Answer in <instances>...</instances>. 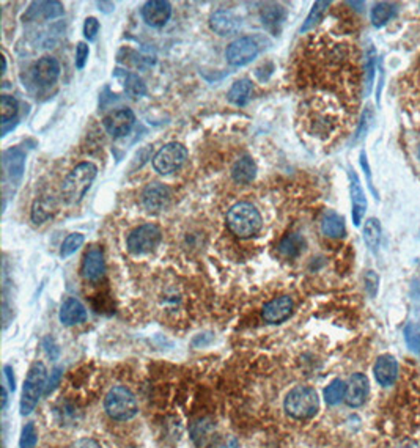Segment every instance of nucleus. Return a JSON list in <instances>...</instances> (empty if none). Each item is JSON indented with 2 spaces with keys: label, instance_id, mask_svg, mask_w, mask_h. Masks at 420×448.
Returning a JSON list of instances; mask_svg holds the SVG:
<instances>
[{
  "label": "nucleus",
  "instance_id": "f257e3e1",
  "mask_svg": "<svg viewBox=\"0 0 420 448\" xmlns=\"http://www.w3.org/2000/svg\"><path fill=\"white\" fill-rule=\"evenodd\" d=\"M227 225L238 238L247 239L261 230L263 219L260 211L252 203L239 202L227 212Z\"/></svg>",
  "mask_w": 420,
  "mask_h": 448
},
{
  "label": "nucleus",
  "instance_id": "f03ea898",
  "mask_svg": "<svg viewBox=\"0 0 420 448\" xmlns=\"http://www.w3.org/2000/svg\"><path fill=\"white\" fill-rule=\"evenodd\" d=\"M98 168L91 162H81L71 170L62 186L63 200L68 205H77L87 194L91 183L95 181Z\"/></svg>",
  "mask_w": 420,
  "mask_h": 448
},
{
  "label": "nucleus",
  "instance_id": "7ed1b4c3",
  "mask_svg": "<svg viewBox=\"0 0 420 448\" xmlns=\"http://www.w3.org/2000/svg\"><path fill=\"white\" fill-rule=\"evenodd\" d=\"M319 409L318 394L312 387H295L285 398V410L296 420H307L317 414Z\"/></svg>",
  "mask_w": 420,
  "mask_h": 448
},
{
  "label": "nucleus",
  "instance_id": "20e7f679",
  "mask_svg": "<svg viewBox=\"0 0 420 448\" xmlns=\"http://www.w3.org/2000/svg\"><path fill=\"white\" fill-rule=\"evenodd\" d=\"M104 408L108 415L118 422L131 420L137 415L139 410L136 396L132 395L130 389L123 386H115L109 390L104 400Z\"/></svg>",
  "mask_w": 420,
  "mask_h": 448
},
{
  "label": "nucleus",
  "instance_id": "39448f33",
  "mask_svg": "<svg viewBox=\"0 0 420 448\" xmlns=\"http://www.w3.org/2000/svg\"><path fill=\"white\" fill-rule=\"evenodd\" d=\"M46 378L47 369L45 364H41V362L33 364L24 382L23 395H21V414L23 415H28L35 408H37L40 398L45 395L47 384Z\"/></svg>",
  "mask_w": 420,
  "mask_h": 448
},
{
  "label": "nucleus",
  "instance_id": "423d86ee",
  "mask_svg": "<svg viewBox=\"0 0 420 448\" xmlns=\"http://www.w3.org/2000/svg\"><path fill=\"white\" fill-rule=\"evenodd\" d=\"M162 239V233L159 226L153 224L140 225L134 229L130 236H127V251L134 255H144L148 252H153L159 246Z\"/></svg>",
  "mask_w": 420,
  "mask_h": 448
},
{
  "label": "nucleus",
  "instance_id": "0eeeda50",
  "mask_svg": "<svg viewBox=\"0 0 420 448\" xmlns=\"http://www.w3.org/2000/svg\"><path fill=\"white\" fill-rule=\"evenodd\" d=\"M188 159V149L181 144H172L164 145L156 156L153 158V167L161 175H170L176 172L184 162Z\"/></svg>",
  "mask_w": 420,
  "mask_h": 448
},
{
  "label": "nucleus",
  "instance_id": "6e6552de",
  "mask_svg": "<svg viewBox=\"0 0 420 448\" xmlns=\"http://www.w3.org/2000/svg\"><path fill=\"white\" fill-rule=\"evenodd\" d=\"M260 52L259 45L255 40L249 37H241L230 42V46L225 51V59L233 67H244L247 63L257 59Z\"/></svg>",
  "mask_w": 420,
  "mask_h": 448
},
{
  "label": "nucleus",
  "instance_id": "1a4fd4ad",
  "mask_svg": "<svg viewBox=\"0 0 420 448\" xmlns=\"http://www.w3.org/2000/svg\"><path fill=\"white\" fill-rule=\"evenodd\" d=\"M134 123H136V115H134V112L131 109L113 110L103 120L104 130L108 131L109 136H112L113 139L127 136L134 127Z\"/></svg>",
  "mask_w": 420,
  "mask_h": 448
},
{
  "label": "nucleus",
  "instance_id": "9d476101",
  "mask_svg": "<svg viewBox=\"0 0 420 448\" xmlns=\"http://www.w3.org/2000/svg\"><path fill=\"white\" fill-rule=\"evenodd\" d=\"M60 76V63L51 55H45L32 68V79L40 87H51Z\"/></svg>",
  "mask_w": 420,
  "mask_h": 448
},
{
  "label": "nucleus",
  "instance_id": "9b49d317",
  "mask_svg": "<svg viewBox=\"0 0 420 448\" xmlns=\"http://www.w3.org/2000/svg\"><path fill=\"white\" fill-rule=\"evenodd\" d=\"M170 189L161 183H152L142 192V203L149 212H161L170 203Z\"/></svg>",
  "mask_w": 420,
  "mask_h": 448
},
{
  "label": "nucleus",
  "instance_id": "f8f14e48",
  "mask_svg": "<svg viewBox=\"0 0 420 448\" xmlns=\"http://www.w3.org/2000/svg\"><path fill=\"white\" fill-rule=\"evenodd\" d=\"M172 16V5L167 0H152L142 6V18L149 27L161 28Z\"/></svg>",
  "mask_w": 420,
  "mask_h": 448
},
{
  "label": "nucleus",
  "instance_id": "ddd939ff",
  "mask_svg": "<svg viewBox=\"0 0 420 448\" xmlns=\"http://www.w3.org/2000/svg\"><path fill=\"white\" fill-rule=\"evenodd\" d=\"M293 299L290 296H280L276 297L273 301H269L263 307L261 316L269 324H279L283 323L285 319H288L291 313H293Z\"/></svg>",
  "mask_w": 420,
  "mask_h": 448
},
{
  "label": "nucleus",
  "instance_id": "4468645a",
  "mask_svg": "<svg viewBox=\"0 0 420 448\" xmlns=\"http://www.w3.org/2000/svg\"><path fill=\"white\" fill-rule=\"evenodd\" d=\"M210 25L220 37H230L241 28V18L232 10L220 8L211 14Z\"/></svg>",
  "mask_w": 420,
  "mask_h": 448
},
{
  "label": "nucleus",
  "instance_id": "2eb2a0df",
  "mask_svg": "<svg viewBox=\"0 0 420 448\" xmlns=\"http://www.w3.org/2000/svg\"><path fill=\"white\" fill-rule=\"evenodd\" d=\"M370 394V382L365 374L356 373L346 384V395L345 401L348 406L359 408L367 401Z\"/></svg>",
  "mask_w": 420,
  "mask_h": 448
},
{
  "label": "nucleus",
  "instance_id": "dca6fc26",
  "mask_svg": "<svg viewBox=\"0 0 420 448\" xmlns=\"http://www.w3.org/2000/svg\"><path fill=\"white\" fill-rule=\"evenodd\" d=\"M2 166L5 176H8L11 183L21 181L25 170V153L21 148L5 149L2 154Z\"/></svg>",
  "mask_w": 420,
  "mask_h": 448
},
{
  "label": "nucleus",
  "instance_id": "f3484780",
  "mask_svg": "<svg viewBox=\"0 0 420 448\" xmlns=\"http://www.w3.org/2000/svg\"><path fill=\"white\" fill-rule=\"evenodd\" d=\"M106 272L104 253L99 247H91L82 261V277L89 282H98Z\"/></svg>",
  "mask_w": 420,
  "mask_h": 448
},
{
  "label": "nucleus",
  "instance_id": "a211bd4d",
  "mask_svg": "<svg viewBox=\"0 0 420 448\" xmlns=\"http://www.w3.org/2000/svg\"><path fill=\"white\" fill-rule=\"evenodd\" d=\"M375 378L378 381V384H381L382 387H390L397 379V373H398V364L394 355L390 354H384L381 357H378L375 364Z\"/></svg>",
  "mask_w": 420,
  "mask_h": 448
},
{
  "label": "nucleus",
  "instance_id": "6ab92c4d",
  "mask_svg": "<svg viewBox=\"0 0 420 448\" xmlns=\"http://www.w3.org/2000/svg\"><path fill=\"white\" fill-rule=\"evenodd\" d=\"M65 13L60 2H33L24 14V21H38V19H55Z\"/></svg>",
  "mask_w": 420,
  "mask_h": 448
},
{
  "label": "nucleus",
  "instance_id": "aec40b11",
  "mask_svg": "<svg viewBox=\"0 0 420 448\" xmlns=\"http://www.w3.org/2000/svg\"><path fill=\"white\" fill-rule=\"evenodd\" d=\"M350 190H351V202H353V222L356 226H359L362 219L365 216L367 209V198L362 186L359 183V178L354 172H350Z\"/></svg>",
  "mask_w": 420,
  "mask_h": 448
},
{
  "label": "nucleus",
  "instance_id": "412c9836",
  "mask_svg": "<svg viewBox=\"0 0 420 448\" xmlns=\"http://www.w3.org/2000/svg\"><path fill=\"white\" fill-rule=\"evenodd\" d=\"M60 323L65 326H76L84 323L87 319V310L84 305L74 297L67 299L60 309Z\"/></svg>",
  "mask_w": 420,
  "mask_h": 448
},
{
  "label": "nucleus",
  "instance_id": "4be33fe9",
  "mask_svg": "<svg viewBox=\"0 0 420 448\" xmlns=\"http://www.w3.org/2000/svg\"><path fill=\"white\" fill-rule=\"evenodd\" d=\"M113 77L122 82L125 91L131 98H140L147 95L145 84L137 74L130 73V71H126V69L117 68L115 71H113Z\"/></svg>",
  "mask_w": 420,
  "mask_h": 448
},
{
  "label": "nucleus",
  "instance_id": "5701e85b",
  "mask_svg": "<svg viewBox=\"0 0 420 448\" xmlns=\"http://www.w3.org/2000/svg\"><path fill=\"white\" fill-rule=\"evenodd\" d=\"M257 176V163L251 156H243V158L234 162L232 168V178L239 184H247L255 180Z\"/></svg>",
  "mask_w": 420,
  "mask_h": 448
},
{
  "label": "nucleus",
  "instance_id": "b1692460",
  "mask_svg": "<svg viewBox=\"0 0 420 448\" xmlns=\"http://www.w3.org/2000/svg\"><path fill=\"white\" fill-rule=\"evenodd\" d=\"M322 231L327 238H341L345 234V219L336 211H327L322 220Z\"/></svg>",
  "mask_w": 420,
  "mask_h": 448
},
{
  "label": "nucleus",
  "instance_id": "393cba45",
  "mask_svg": "<svg viewBox=\"0 0 420 448\" xmlns=\"http://www.w3.org/2000/svg\"><path fill=\"white\" fill-rule=\"evenodd\" d=\"M304 247H305V241L301 234L290 233L280 241L279 247L277 248H279V252H280V255H283V257L296 258L297 255H301V252L304 251Z\"/></svg>",
  "mask_w": 420,
  "mask_h": 448
},
{
  "label": "nucleus",
  "instance_id": "a878e982",
  "mask_svg": "<svg viewBox=\"0 0 420 448\" xmlns=\"http://www.w3.org/2000/svg\"><path fill=\"white\" fill-rule=\"evenodd\" d=\"M252 95V82L249 79H239L229 90V101L234 105H246Z\"/></svg>",
  "mask_w": 420,
  "mask_h": 448
},
{
  "label": "nucleus",
  "instance_id": "bb28decb",
  "mask_svg": "<svg viewBox=\"0 0 420 448\" xmlns=\"http://www.w3.org/2000/svg\"><path fill=\"white\" fill-rule=\"evenodd\" d=\"M55 211V202L54 198L49 197H42L35 200L33 206H32V220L33 224H45L49 217H52Z\"/></svg>",
  "mask_w": 420,
  "mask_h": 448
},
{
  "label": "nucleus",
  "instance_id": "cd10ccee",
  "mask_svg": "<svg viewBox=\"0 0 420 448\" xmlns=\"http://www.w3.org/2000/svg\"><path fill=\"white\" fill-rule=\"evenodd\" d=\"M364 241L365 244L372 248L373 252H376V248L380 247L381 243V225L378 222V219H368L364 226Z\"/></svg>",
  "mask_w": 420,
  "mask_h": 448
},
{
  "label": "nucleus",
  "instance_id": "c85d7f7f",
  "mask_svg": "<svg viewBox=\"0 0 420 448\" xmlns=\"http://www.w3.org/2000/svg\"><path fill=\"white\" fill-rule=\"evenodd\" d=\"M394 13H395V8H394L392 4H387V2L376 4L373 6L372 14H370V18H372V24L375 27L386 25L390 21V18L394 16Z\"/></svg>",
  "mask_w": 420,
  "mask_h": 448
},
{
  "label": "nucleus",
  "instance_id": "c756f323",
  "mask_svg": "<svg viewBox=\"0 0 420 448\" xmlns=\"http://www.w3.org/2000/svg\"><path fill=\"white\" fill-rule=\"evenodd\" d=\"M261 19H263V24L273 30V28L279 27L283 23L285 10L280 5H276V4L268 5L266 8L261 10Z\"/></svg>",
  "mask_w": 420,
  "mask_h": 448
},
{
  "label": "nucleus",
  "instance_id": "7c9ffc66",
  "mask_svg": "<svg viewBox=\"0 0 420 448\" xmlns=\"http://www.w3.org/2000/svg\"><path fill=\"white\" fill-rule=\"evenodd\" d=\"M346 384L341 379H334L329 386L324 389V400L331 406H336L341 400H345Z\"/></svg>",
  "mask_w": 420,
  "mask_h": 448
},
{
  "label": "nucleus",
  "instance_id": "2f4dec72",
  "mask_svg": "<svg viewBox=\"0 0 420 448\" xmlns=\"http://www.w3.org/2000/svg\"><path fill=\"white\" fill-rule=\"evenodd\" d=\"M329 6H331V2H315V4H313L307 19L304 21V24L301 27V33H305L307 30H310V28L315 27L319 23V21L323 19L324 13L327 11V8H329Z\"/></svg>",
  "mask_w": 420,
  "mask_h": 448
},
{
  "label": "nucleus",
  "instance_id": "473e14b6",
  "mask_svg": "<svg viewBox=\"0 0 420 448\" xmlns=\"http://www.w3.org/2000/svg\"><path fill=\"white\" fill-rule=\"evenodd\" d=\"M84 234L81 233H71L69 236H67V239L63 241L62 248H60V257L62 258H68L71 255L76 253L84 244Z\"/></svg>",
  "mask_w": 420,
  "mask_h": 448
},
{
  "label": "nucleus",
  "instance_id": "72a5a7b5",
  "mask_svg": "<svg viewBox=\"0 0 420 448\" xmlns=\"http://www.w3.org/2000/svg\"><path fill=\"white\" fill-rule=\"evenodd\" d=\"M18 109H19V104H18L16 99H14L10 95H2V98H0V112H2V125L8 123L10 120H13L14 117H16Z\"/></svg>",
  "mask_w": 420,
  "mask_h": 448
},
{
  "label": "nucleus",
  "instance_id": "f704fd0d",
  "mask_svg": "<svg viewBox=\"0 0 420 448\" xmlns=\"http://www.w3.org/2000/svg\"><path fill=\"white\" fill-rule=\"evenodd\" d=\"M404 340L409 350L416 354H420V326L416 323H409L404 327Z\"/></svg>",
  "mask_w": 420,
  "mask_h": 448
},
{
  "label": "nucleus",
  "instance_id": "c9c22d12",
  "mask_svg": "<svg viewBox=\"0 0 420 448\" xmlns=\"http://www.w3.org/2000/svg\"><path fill=\"white\" fill-rule=\"evenodd\" d=\"M37 440H38V435H37V430H35L33 423H27L23 428L19 447L21 448H35V445H37Z\"/></svg>",
  "mask_w": 420,
  "mask_h": 448
},
{
  "label": "nucleus",
  "instance_id": "e433bc0d",
  "mask_svg": "<svg viewBox=\"0 0 420 448\" xmlns=\"http://www.w3.org/2000/svg\"><path fill=\"white\" fill-rule=\"evenodd\" d=\"M89 55H90V49H89V45L87 42H77V47H76V68L77 69H84L85 63H87L89 60Z\"/></svg>",
  "mask_w": 420,
  "mask_h": 448
},
{
  "label": "nucleus",
  "instance_id": "4c0bfd02",
  "mask_svg": "<svg viewBox=\"0 0 420 448\" xmlns=\"http://www.w3.org/2000/svg\"><path fill=\"white\" fill-rule=\"evenodd\" d=\"M99 27H101V25H99V21L96 18H93V16L87 18V19H85V23H84V37L87 38L89 41L96 40Z\"/></svg>",
  "mask_w": 420,
  "mask_h": 448
},
{
  "label": "nucleus",
  "instance_id": "58836bf2",
  "mask_svg": "<svg viewBox=\"0 0 420 448\" xmlns=\"http://www.w3.org/2000/svg\"><path fill=\"white\" fill-rule=\"evenodd\" d=\"M378 275H376L373 271H368L365 275V283H367V291L368 294L375 297L376 291H378Z\"/></svg>",
  "mask_w": 420,
  "mask_h": 448
},
{
  "label": "nucleus",
  "instance_id": "ea45409f",
  "mask_svg": "<svg viewBox=\"0 0 420 448\" xmlns=\"http://www.w3.org/2000/svg\"><path fill=\"white\" fill-rule=\"evenodd\" d=\"M62 379V369L60 368H55L54 372L51 373V378H49L47 384H46V390H45V395L47 396L51 392H54V389L59 386V382Z\"/></svg>",
  "mask_w": 420,
  "mask_h": 448
},
{
  "label": "nucleus",
  "instance_id": "a19ab883",
  "mask_svg": "<svg viewBox=\"0 0 420 448\" xmlns=\"http://www.w3.org/2000/svg\"><path fill=\"white\" fill-rule=\"evenodd\" d=\"M71 448H101L95 439H81L73 444Z\"/></svg>",
  "mask_w": 420,
  "mask_h": 448
},
{
  "label": "nucleus",
  "instance_id": "79ce46f5",
  "mask_svg": "<svg viewBox=\"0 0 420 448\" xmlns=\"http://www.w3.org/2000/svg\"><path fill=\"white\" fill-rule=\"evenodd\" d=\"M13 368L10 365H5L4 367V374H5V379L6 382H8V387L11 392H14V389H16V381H14V374H13Z\"/></svg>",
  "mask_w": 420,
  "mask_h": 448
},
{
  "label": "nucleus",
  "instance_id": "37998d69",
  "mask_svg": "<svg viewBox=\"0 0 420 448\" xmlns=\"http://www.w3.org/2000/svg\"><path fill=\"white\" fill-rule=\"evenodd\" d=\"M367 117H368V112H365L364 115H362V120H361V127H359V131H358V136H356V140H359L361 137H364V134H365V132H367V130H368Z\"/></svg>",
  "mask_w": 420,
  "mask_h": 448
},
{
  "label": "nucleus",
  "instance_id": "c03bdc74",
  "mask_svg": "<svg viewBox=\"0 0 420 448\" xmlns=\"http://www.w3.org/2000/svg\"><path fill=\"white\" fill-rule=\"evenodd\" d=\"M373 62H375V59H373V52H372V55L368 57V90L372 88V82H373Z\"/></svg>",
  "mask_w": 420,
  "mask_h": 448
},
{
  "label": "nucleus",
  "instance_id": "a18cd8bd",
  "mask_svg": "<svg viewBox=\"0 0 420 448\" xmlns=\"http://www.w3.org/2000/svg\"><path fill=\"white\" fill-rule=\"evenodd\" d=\"M400 448H419L414 442H411V440H408V442H404Z\"/></svg>",
  "mask_w": 420,
  "mask_h": 448
},
{
  "label": "nucleus",
  "instance_id": "49530a36",
  "mask_svg": "<svg viewBox=\"0 0 420 448\" xmlns=\"http://www.w3.org/2000/svg\"><path fill=\"white\" fill-rule=\"evenodd\" d=\"M2 65H4V68H2V74H5V71H6V59H5V57H2Z\"/></svg>",
  "mask_w": 420,
  "mask_h": 448
},
{
  "label": "nucleus",
  "instance_id": "de8ad7c7",
  "mask_svg": "<svg viewBox=\"0 0 420 448\" xmlns=\"http://www.w3.org/2000/svg\"><path fill=\"white\" fill-rule=\"evenodd\" d=\"M419 156H420V148H419Z\"/></svg>",
  "mask_w": 420,
  "mask_h": 448
},
{
  "label": "nucleus",
  "instance_id": "09e8293b",
  "mask_svg": "<svg viewBox=\"0 0 420 448\" xmlns=\"http://www.w3.org/2000/svg\"><path fill=\"white\" fill-rule=\"evenodd\" d=\"M130 448H134V447H130Z\"/></svg>",
  "mask_w": 420,
  "mask_h": 448
}]
</instances>
